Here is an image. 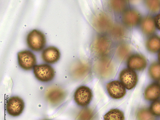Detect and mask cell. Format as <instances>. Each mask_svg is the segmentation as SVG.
Returning a JSON list of instances; mask_svg holds the SVG:
<instances>
[{
	"mask_svg": "<svg viewBox=\"0 0 160 120\" xmlns=\"http://www.w3.org/2000/svg\"><path fill=\"white\" fill-rule=\"evenodd\" d=\"M149 72L153 79H160V63L155 62L152 64L150 67Z\"/></svg>",
	"mask_w": 160,
	"mask_h": 120,
	"instance_id": "cell-21",
	"label": "cell"
},
{
	"mask_svg": "<svg viewBox=\"0 0 160 120\" xmlns=\"http://www.w3.org/2000/svg\"><path fill=\"white\" fill-rule=\"evenodd\" d=\"M119 79L125 88L128 90H131L136 86L138 81V77L134 70L126 69L120 73Z\"/></svg>",
	"mask_w": 160,
	"mask_h": 120,
	"instance_id": "cell-7",
	"label": "cell"
},
{
	"mask_svg": "<svg viewBox=\"0 0 160 120\" xmlns=\"http://www.w3.org/2000/svg\"><path fill=\"white\" fill-rule=\"evenodd\" d=\"M104 120H124L125 116L122 111L113 109L106 113L104 116Z\"/></svg>",
	"mask_w": 160,
	"mask_h": 120,
	"instance_id": "cell-19",
	"label": "cell"
},
{
	"mask_svg": "<svg viewBox=\"0 0 160 120\" xmlns=\"http://www.w3.org/2000/svg\"><path fill=\"white\" fill-rule=\"evenodd\" d=\"M130 49L129 46L125 44L120 45L117 50V55L119 58L122 60L126 59L130 53Z\"/></svg>",
	"mask_w": 160,
	"mask_h": 120,
	"instance_id": "cell-20",
	"label": "cell"
},
{
	"mask_svg": "<svg viewBox=\"0 0 160 120\" xmlns=\"http://www.w3.org/2000/svg\"></svg>",
	"mask_w": 160,
	"mask_h": 120,
	"instance_id": "cell-30",
	"label": "cell"
},
{
	"mask_svg": "<svg viewBox=\"0 0 160 120\" xmlns=\"http://www.w3.org/2000/svg\"><path fill=\"white\" fill-rule=\"evenodd\" d=\"M146 47L150 52H157L160 50V38L157 36L150 38L146 42Z\"/></svg>",
	"mask_w": 160,
	"mask_h": 120,
	"instance_id": "cell-18",
	"label": "cell"
},
{
	"mask_svg": "<svg viewBox=\"0 0 160 120\" xmlns=\"http://www.w3.org/2000/svg\"><path fill=\"white\" fill-rule=\"evenodd\" d=\"M147 64V61L142 55L136 54L131 56L128 62L129 69L133 70L141 71L143 70Z\"/></svg>",
	"mask_w": 160,
	"mask_h": 120,
	"instance_id": "cell-14",
	"label": "cell"
},
{
	"mask_svg": "<svg viewBox=\"0 0 160 120\" xmlns=\"http://www.w3.org/2000/svg\"><path fill=\"white\" fill-rule=\"evenodd\" d=\"M111 43L105 37L100 36L95 39L93 44V49L96 55L103 56L108 54L110 49Z\"/></svg>",
	"mask_w": 160,
	"mask_h": 120,
	"instance_id": "cell-8",
	"label": "cell"
},
{
	"mask_svg": "<svg viewBox=\"0 0 160 120\" xmlns=\"http://www.w3.org/2000/svg\"><path fill=\"white\" fill-rule=\"evenodd\" d=\"M66 94L65 91L61 88L54 87L50 88L46 94V98L48 101L53 105H58L64 100Z\"/></svg>",
	"mask_w": 160,
	"mask_h": 120,
	"instance_id": "cell-11",
	"label": "cell"
},
{
	"mask_svg": "<svg viewBox=\"0 0 160 120\" xmlns=\"http://www.w3.org/2000/svg\"><path fill=\"white\" fill-rule=\"evenodd\" d=\"M154 20L156 27L160 31V14L155 17Z\"/></svg>",
	"mask_w": 160,
	"mask_h": 120,
	"instance_id": "cell-28",
	"label": "cell"
},
{
	"mask_svg": "<svg viewBox=\"0 0 160 120\" xmlns=\"http://www.w3.org/2000/svg\"><path fill=\"white\" fill-rule=\"evenodd\" d=\"M61 56L59 49L54 46H49L45 48L43 51L42 57L46 62L52 64L57 62Z\"/></svg>",
	"mask_w": 160,
	"mask_h": 120,
	"instance_id": "cell-12",
	"label": "cell"
},
{
	"mask_svg": "<svg viewBox=\"0 0 160 120\" xmlns=\"http://www.w3.org/2000/svg\"><path fill=\"white\" fill-rule=\"evenodd\" d=\"M145 4L148 9L151 12L156 13L160 10V1L148 0L145 1Z\"/></svg>",
	"mask_w": 160,
	"mask_h": 120,
	"instance_id": "cell-25",
	"label": "cell"
},
{
	"mask_svg": "<svg viewBox=\"0 0 160 120\" xmlns=\"http://www.w3.org/2000/svg\"><path fill=\"white\" fill-rule=\"evenodd\" d=\"M122 19L127 26L134 27L137 25L141 21V16L137 11L129 9L126 11L123 15Z\"/></svg>",
	"mask_w": 160,
	"mask_h": 120,
	"instance_id": "cell-13",
	"label": "cell"
},
{
	"mask_svg": "<svg viewBox=\"0 0 160 120\" xmlns=\"http://www.w3.org/2000/svg\"><path fill=\"white\" fill-rule=\"evenodd\" d=\"M137 118L138 120H155L153 114L146 109L139 110L137 113Z\"/></svg>",
	"mask_w": 160,
	"mask_h": 120,
	"instance_id": "cell-23",
	"label": "cell"
},
{
	"mask_svg": "<svg viewBox=\"0 0 160 120\" xmlns=\"http://www.w3.org/2000/svg\"><path fill=\"white\" fill-rule=\"evenodd\" d=\"M92 97L91 89L87 87L82 86L78 88L75 91L74 99L78 105L85 107L89 104Z\"/></svg>",
	"mask_w": 160,
	"mask_h": 120,
	"instance_id": "cell-6",
	"label": "cell"
},
{
	"mask_svg": "<svg viewBox=\"0 0 160 120\" xmlns=\"http://www.w3.org/2000/svg\"><path fill=\"white\" fill-rule=\"evenodd\" d=\"M158 59L159 61L160 62V50L159 51V52L158 54Z\"/></svg>",
	"mask_w": 160,
	"mask_h": 120,
	"instance_id": "cell-29",
	"label": "cell"
},
{
	"mask_svg": "<svg viewBox=\"0 0 160 120\" xmlns=\"http://www.w3.org/2000/svg\"><path fill=\"white\" fill-rule=\"evenodd\" d=\"M18 58L19 65L26 71L33 69L37 63L35 55L29 50H25L18 52Z\"/></svg>",
	"mask_w": 160,
	"mask_h": 120,
	"instance_id": "cell-3",
	"label": "cell"
},
{
	"mask_svg": "<svg viewBox=\"0 0 160 120\" xmlns=\"http://www.w3.org/2000/svg\"><path fill=\"white\" fill-rule=\"evenodd\" d=\"M25 107L23 100L18 96L12 97L8 100L6 109L8 114L13 117H17L22 112Z\"/></svg>",
	"mask_w": 160,
	"mask_h": 120,
	"instance_id": "cell-5",
	"label": "cell"
},
{
	"mask_svg": "<svg viewBox=\"0 0 160 120\" xmlns=\"http://www.w3.org/2000/svg\"><path fill=\"white\" fill-rule=\"evenodd\" d=\"M141 29L142 32L147 35L153 33L156 30L154 18L151 16H147L141 21Z\"/></svg>",
	"mask_w": 160,
	"mask_h": 120,
	"instance_id": "cell-15",
	"label": "cell"
},
{
	"mask_svg": "<svg viewBox=\"0 0 160 120\" xmlns=\"http://www.w3.org/2000/svg\"><path fill=\"white\" fill-rule=\"evenodd\" d=\"M112 35L115 38H120L123 37L126 33L125 29L121 25H116L112 28Z\"/></svg>",
	"mask_w": 160,
	"mask_h": 120,
	"instance_id": "cell-26",
	"label": "cell"
},
{
	"mask_svg": "<svg viewBox=\"0 0 160 120\" xmlns=\"http://www.w3.org/2000/svg\"><path fill=\"white\" fill-rule=\"evenodd\" d=\"M89 71V68L88 64L82 62H78L74 66L72 73L76 78H82L88 74Z\"/></svg>",
	"mask_w": 160,
	"mask_h": 120,
	"instance_id": "cell-17",
	"label": "cell"
},
{
	"mask_svg": "<svg viewBox=\"0 0 160 120\" xmlns=\"http://www.w3.org/2000/svg\"><path fill=\"white\" fill-rule=\"evenodd\" d=\"M94 68L97 74L102 78L109 77L114 71L112 62L107 58H102L97 61L95 64Z\"/></svg>",
	"mask_w": 160,
	"mask_h": 120,
	"instance_id": "cell-4",
	"label": "cell"
},
{
	"mask_svg": "<svg viewBox=\"0 0 160 120\" xmlns=\"http://www.w3.org/2000/svg\"><path fill=\"white\" fill-rule=\"evenodd\" d=\"M145 98L149 101H154L160 97V85L156 83L149 85L144 92Z\"/></svg>",
	"mask_w": 160,
	"mask_h": 120,
	"instance_id": "cell-16",
	"label": "cell"
},
{
	"mask_svg": "<svg viewBox=\"0 0 160 120\" xmlns=\"http://www.w3.org/2000/svg\"><path fill=\"white\" fill-rule=\"evenodd\" d=\"M26 40L29 47L32 51L37 52L43 49L46 43L45 34L37 30L30 32L28 34Z\"/></svg>",
	"mask_w": 160,
	"mask_h": 120,
	"instance_id": "cell-1",
	"label": "cell"
},
{
	"mask_svg": "<svg viewBox=\"0 0 160 120\" xmlns=\"http://www.w3.org/2000/svg\"><path fill=\"white\" fill-rule=\"evenodd\" d=\"M110 5L114 11L121 12L126 9L127 3L125 1H111Z\"/></svg>",
	"mask_w": 160,
	"mask_h": 120,
	"instance_id": "cell-22",
	"label": "cell"
},
{
	"mask_svg": "<svg viewBox=\"0 0 160 120\" xmlns=\"http://www.w3.org/2000/svg\"><path fill=\"white\" fill-rule=\"evenodd\" d=\"M108 94L112 98L119 99L124 97L126 94L125 88L121 82L113 81L108 83L106 86Z\"/></svg>",
	"mask_w": 160,
	"mask_h": 120,
	"instance_id": "cell-9",
	"label": "cell"
},
{
	"mask_svg": "<svg viewBox=\"0 0 160 120\" xmlns=\"http://www.w3.org/2000/svg\"><path fill=\"white\" fill-rule=\"evenodd\" d=\"M33 72L37 79L44 82L52 81L55 75L54 68L51 65L47 64L36 65L33 68Z\"/></svg>",
	"mask_w": 160,
	"mask_h": 120,
	"instance_id": "cell-2",
	"label": "cell"
},
{
	"mask_svg": "<svg viewBox=\"0 0 160 120\" xmlns=\"http://www.w3.org/2000/svg\"><path fill=\"white\" fill-rule=\"evenodd\" d=\"M94 116L92 111L89 108H86L79 112L78 118V120H92Z\"/></svg>",
	"mask_w": 160,
	"mask_h": 120,
	"instance_id": "cell-24",
	"label": "cell"
},
{
	"mask_svg": "<svg viewBox=\"0 0 160 120\" xmlns=\"http://www.w3.org/2000/svg\"><path fill=\"white\" fill-rule=\"evenodd\" d=\"M150 110L153 115L160 116V100L156 101L152 104Z\"/></svg>",
	"mask_w": 160,
	"mask_h": 120,
	"instance_id": "cell-27",
	"label": "cell"
},
{
	"mask_svg": "<svg viewBox=\"0 0 160 120\" xmlns=\"http://www.w3.org/2000/svg\"><path fill=\"white\" fill-rule=\"evenodd\" d=\"M93 25L99 32H104L111 28L112 21L109 16L101 13L96 15L93 20Z\"/></svg>",
	"mask_w": 160,
	"mask_h": 120,
	"instance_id": "cell-10",
	"label": "cell"
}]
</instances>
